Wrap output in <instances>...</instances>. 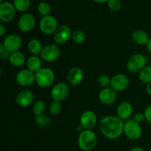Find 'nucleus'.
<instances>
[{"label":"nucleus","mask_w":151,"mask_h":151,"mask_svg":"<svg viewBox=\"0 0 151 151\" xmlns=\"http://www.w3.org/2000/svg\"><path fill=\"white\" fill-rule=\"evenodd\" d=\"M123 120L118 116H106L100 120L99 128L101 134L109 139L119 138L124 132Z\"/></svg>","instance_id":"obj_1"},{"label":"nucleus","mask_w":151,"mask_h":151,"mask_svg":"<svg viewBox=\"0 0 151 151\" xmlns=\"http://www.w3.org/2000/svg\"><path fill=\"white\" fill-rule=\"evenodd\" d=\"M97 137L92 130H83L79 134L78 144L80 148L83 151H90L97 145Z\"/></svg>","instance_id":"obj_2"},{"label":"nucleus","mask_w":151,"mask_h":151,"mask_svg":"<svg viewBox=\"0 0 151 151\" xmlns=\"http://www.w3.org/2000/svg\"><path fill=\"white\" fill-rule=\"evenodd\" d=\"M55 73L50 68L42 67L35 73V83L41 88L51 86L54 83Z\"/></svg>","instance_id":"obj_3"},{"label":"nucleus","mask_w":151,"mask_h":151,"mask_svg":"<svg viewBox=\"0 0 151 151\" xmlns=\"http://www.w3.org/2000/svg\"><path fill=\"white\" fill-rule=\"evenodd\" d=\"M147 58L145 56L140 53L133 55L127 61L126 67L130 72L137 73L140 72L147 66Z\"/></svg>","instance_id":"obj_4"},{"label":"nucleus","mask_w":151,"mask_h":151,"mask_svg":"<svg viewBox=\"0 0 151 151\" xmlns=\"http://www.w3.org/2000/svg\"><path fill=\"white\" fill-rule=\"evenodd\" d=\"M60 55V49L58 44H49L43 47L41 51V58L44 61L52 63L59 58Z\"/></svg>","instance_id":"obj_5"},{"label":"nucleus","mask_w":151,"mask_h":151,"mask_svg":"<svg viewBox=\"0 0 151 151\" xmlns=\"http://www.w3.org/2000/svg\"><path fill=\"white\" fill-rule=\"evenodd\" d=\"M124 134L127 138L131 140H137L142 137V129L138 122L134 119H130L125 123L124 125Z\"/></svg>","instance_id":"obj_6"},{"label":"nucleus","mask_w":151,"mask_h":151,"mask_svg":"<svg viewBox=\"0 0 151 151\" xmlns=\"http://www.w3.org/2000/svg\"><path fill=\"white\" fill-rule=\"evenodd\" d=\"M58 27V24L57 19L51 15L44 16L41 18V21H40V30L46 35L54 34Z\"/></svg>","instance_id":"obj_7"},{"label":"nucleus","mask_w":151,"mask_h":151,"mask_svg":"<svg viewBox=\"0 0 151 151\" xmlns=\"http://www.w3.org/2000/svg\"><path fill=\"white\" fill-rule=\"evenodd\" d=\"M70 88L68 84L63 82H60L53 86L50 91V96L55 101L61 102L69 96Z\"/></svg>","instance_id":"obj_8"},{"label":"nucleus","mask_w":151,"mask_h":151,"mask_svg":"<svg viewBox=\"0 0 151 151\" xmlns=\"http://www.w3.org/2000/svg\"><path fill=\"white\" fill-rule=\"evenodd\" d=\"M72 32L70 27L66 24H62L58 27L53 34V39L57 44H63L72 38Z\"/></svg>","instance_id":"obj_9"},{"label":"nucleus","mask_w":151,"mask_h":151,"mask_svg":"<svg viewBox=\"0 0 151 151\" xmlns=\"http://www.w3.org/2000/svg\"><path fill=\"white\" fill-rule=\"evenodd\" d=\"M4 49L10 53L19 51L22 45V40L17 34H10L4 38L2 42Z\"/></svg>","instance_id":"obj_10"},{"label":"nucleus","mask_w":151,"mask_h":151,"mask_svg":"<svg viewBox=\"0 0 151 151\" xmlns=\"http://www.w3.org/2000/svg\"><path fill=\"white\" fill-rule=\"evenodd\" d=\"M16 8L13 3L3 1L0 4V20L4 23H8L14 19L16 16Z\"/></svg>","instance_id":"obj_11"},{"label":"nucleus","mask_w":151,"mask_h":151,"mask_svg":"<svg viewBox=\"0 0 151 151\" xmlns=\"http://www.w3.org/2000/svg\"><path fill=\"white\" fill-rule=\"evenodd\" d=\"M16 81L21 86H30L34 83V82H35V73L28 69H22L16 75Z\"/></svg>","instance_id":"obj_12"},{"label":"nucleus","mask_w":151,"mask_h":151,"mask_svg":"<svg viewBox=\"0 0 151 151\" xmlns=\"http://www.w3.org/2000/svg\"><path fill=\"white\" fill-rule=\"evenodd\" d=\"M97 122V115L92 111H85L80 117V125L84 130H91Z\"/></svg>","instance_id":"obj_13"},{"label":"nucleus","mask_w":151,"mask_h":151,"mask_svg":"<svg viewBox=\"0 0 151 151\" xmlns=\"http://www.w3.org/2000/svg\"><path fill=\"white\" fill-rule=\"evenodd\" d=\"M130 84L129 78L124 74H116L112 77L111 81V88L115 91H123L128 87Z\"/></svg>","instance_id":"obj_14"},{"label":"nucleus","mask_w":151,"mask_h":151,"mask_svg":"<svg viewBox=\"0 0 151 151\" xmlns=\"http://www.w3.org/2000/svg\"><path fill=\"white\" fill-rule=\"evenodd\" d=\"M35 18L31 13H24L22 15L18 22V27L22 32H28L32 30L35 25Z\"/></svg>","instance_id":"obj_15"},{"label":"nucleus","mask_w":151,"mask_h":151,"mask_svg":"<svg viewBox=\"0 0 151 151\" xmlns=\"http://www.w3.org/2000/svg\"><path fill=\"white\" fill-rule=\"evenodd\" d=\"M117 98V94L116 91H115L113 88H103L100 91L98 94V99L100 103L106 106H109L115 103Z\"/></svg>","instance_id":"obj_16"},{"label":"nucleus","mask_w":151,"mask_h":151,"mask_svg":"<svg viewBox=\"0 0 151 151\" xmlns=\"http://www.w3.org/2000/svg\"><path fill=\"white\" fill-rule=\"evenodd\" d=\"M34 100V95L31 91L24 89L19 92L16 97V103L20 107H27L30 106Z\"/></svg>","instance_id":"obj_17"},{"label":"nucleus","mask_w":151,"mask_h":151,"mask_svg":"<svg viewBox=\"0 0 151 151\" xmlns=\"http://www.w3.org/2000/svg\"><path fill=\"white\" fill-rule=\"evenodd\" d=\"M84 74L81 68L78 66H75L72 69H69V72L67 74V80L68 82L73 86L79 85L81 83L83 80Z\"/></svg>","instance_id":"obj_18"},{"label":"nucleus","mask_w":151,"mask_h":151,"mask_svg":"<svg viewBox=\"0 0 151 151\" xmlns=\"http://www.w3.org/2000/svg\"><path fill=\"white\" fill-rule=\"evenodd\" d=\"M133 113V106L129 102H122L118 106L116 109L117 116L122 120L128 119Z\"/></svg>","instance_id":"obj_19"},{"label":"nucleus","mask_w":151,"mask_h":151,"mask_svg":"<svg viewBox=\"0 0 151 151\" xmlns=\"http://www.w3.org/2000/svg\"><path fill=\"white\" fill-rule=\"evenodd\" d=\"M131 38L134 42L142 46L147 45L150 40L147 32L144 30H142V29H137V30L134 31L131 34Z\"/></svg>","instance_id":"obj_20"},{"label":"nucleus","mask_w":151,"mask_h":151,"mask_svg":"<svg viewBox=\"0 0 151 151\" xmlns=\"http://www.w3.org/2000/svg\"><path fill=\"white\" fill-rule=\"evenodd\" d=\"M27 67L29 70L32 71L34 73H36L38 70L42 68V62L41 59L38 55H31L27 59Z\"/></svg>","instance_id":"obj_21"},{"label":"nucleus","mask_w":151,"mask_h":151,"mask_svg":"<svg viewBox=\"0 0 151 151\" xmlns=\"http://www.w3.org/2000/svg\"><path fill=\"white\" fill-rule=\"evenodd\" d=\"M9 61H10V64L13 65V66L16 67H21L23 66L27 61L26 58H25L24 55L21 52H15L10 54V58H9Z\"/></svg>","instance_id":"obj_22"},{"label":"nucleus","mask_w":151,"mask_h":151,"mask_svg":"<svg viewBox=\"0 0 151 151\" xmlns=\"http://www.w3.org/2000/svg\"><path fill=\"white\" fill-rule=\"evenodd\" d=\"M43 46L41 41L36 38H32L29 40L27 44V48L29 52L32 53V55H41V51L43 50Z\"/></svg>","instance_id":"obj_23"},{"label":"nucleus","mask_w":151,"mask_h":151,"mask_svg":"<svg viewBox=\"0 0 151 151\" xmlns=\"http://www.w3.org/2000/svg\"><path fill=\"white\" fill-rule=\"evenodd\" d=\"M139 80L143 83H151V65L146 66L141 72H139Z\"/></svg>","instance_id":"obj_24"},{"label":"nucleus","mask_w":151,"mask_h":151,"mask_svg":"<svg viewBox=\"0 0 151 151\" xmlns=\"http://www.w3.org/2000/svg\"><path fill=\"white\" fill-rule=\"evenodd\" d=\"M15 8L19 12H25L29 8L31 4L30 0H13Z\"/></svg>","instance_id":"obj_25"},{"label":"nucleus","mask_w":151,"mask_h":151,"mask_svg":"<svg viewBox=\"0 0 151 151\" xmlns=\"http://www.w3.org/2000/svg\"><path fill=\"white\" fill-rule=\"evenodd\" d=\"M35 122L41 128H47L51 123V119L47 115L43 114L35 116Z\"/></svg>","instance_id":"obj_26"},{"label":"nucleus","mask_w":151,"mask_h":151,"mask_svg":"<svg viewBox=\"0 0 151 151\" xmlns=\"http://www.w3.org/2000/svg\"><path fill=\"white\" fill-rule=\"evenodd\" d=\"M37 10H38V13L44 17V16L50 15V11H51V7L47 1H41L38 4Z\"/></svg>","instance_id":"obj_27"},{"label":"nucleus","mask_w":151,"mask_h":151,"mask_svg":"<svg viewBox=\"0 0 151 151\" xmlns=\"http://www.w3.org/2000/svg\"><path fill=\"white\" fill-rule=\"evenodd\" d=\"M46 109L45 103L42 100H38L34 103L32 106V112L35 116H39L44 114V111Z\"/></svg>","instance_id":"obj_28"},{"label":"nucleus","mask_w":151,"mask_h":151,"mask_svg":"<svg viewBox=\"0 0 151 151\" xmlns=\"http://www.w3.org/2000/svg\"><path fill=\"white\" fill-rule=\"evenodd\" d=\"M72 40L76 44H83L86 41V35L81 29H75L72 32Z\"/></svg>","instance_id":"obj_29"},{"label":"nucleus","mask_w":151,"mask_h":151,"mask_svg":"<svg viewBox=\"0 0 151 151\" xmlns=\"http://www.w3.org/2000/svg\"><path fill=\"white\" fill-rule=\"evenodd\" d=\"M62 109L61 103L60 102L55 101L53 100L51 103H50V106H49V111L50 113L53 116H57L60 113Z\"/></svg>","instance_id":"obj_30"},{"label":"nucleus","mask_w":151,"mask_h":151,"mask_svg":"<svg viewBox=\"0 0 151 151\" xmlns=\"http://www.w3.org/2000/svg\"><path fill=\"white\" fill-rule=\"evenodd\" d=\"M111 78L108 75H105V74L100 75L98 78H97L98 84L101 87H103V88L109 87L111 85Z\"/></svg>","instance_id":"obj_31"},{"label":"nucleus","mask_w":151,"mask_h":151,"mask_svg":"<svg viewBox=\"0 0 151 151\" xmlns=\"http://www.w3.org/2000/svg\"><path fill=\"white\" fill-rule=\"evenodd\" d=\"M108 7L114 12L119 11L122 7V3L120 0H109L108 1Z\"/></svg>","instance_id":"obj_32"},{"label":"nucleus","mask_w":151,"mask_h":151,"mask_svg":"<svg viewBox=\"0 0 151 151\" xmlns=\"http://www.w3.org/2000/svg\"><path fill=\"white\" fill-rule=\"evenodd\" d=\"M134 119L136 121V122H138L139 124H141L142 122L145 119L144 113H142V112H138V113H137L135 115H134Z\"/></svg>","instance_id":"obj_33"},{"label":"nucleus","mask_w":151,"mask_h":151,"mask_svg":"<svg viewBox=\"0 0 151 151\" xmlns=\"http://www.w3.org/2000/svg\"><path fill=\"white\" fill-rule=\"evenodd\" d=\"M144 114L146 120L151 123V105L146 108L145 110Z\"/></svg>","instance_id":"obj_34"},{"label":"nucleus","mask_w":151,"mask_h":151,"mask_svg":"<svg viewBox=\"0 0 151 151\" xmlns=\"http://www.w3.org/2000/svg\"><path fill=\"white\" fill-rule=\"evenodd\" d=\"M10 54H11V53L9 52H7V50H4L2 53H1V54H0V55H1V58L2 60H9Z\"/></svg>","instance_id":"obj_35"},{"label":"nucleus","mask_w":151,"mask_h":151,"mask_svg":"<svg viewBox=\"0 0 151 151\" xmlns=\"http://www.w3.org/2000/svg\"><path fill=\"white\" fill-rule=\"evenodd\" d=\"M6 33V27L4 25H0V36H3Z\"/></svg>","instance_id":"obj_36"},{"label":"nucleus","mask_w":151,"mask_h":151,"mask_svg":"<svg viewBox=\"0 0 151 151\" xmlns=\"http://www.w3.org/2000/svg\"><path fill=\"white\" fill-rule=\"evenodd\" d=\"M146 91L149 95L151 96V83H149L146 86Z\"/></svg>","instance_id":"obj_37"},{"label":"nucleus","mask_w":151,"mask_h":151,"mask_svg":"<svg viewBox=\"0 0 151 151\" xmlns=\"http://www.w3.org/2000/svg\"><path fill=\"white\" fill-rule=\"evenodd\" d=\"M130 151H146L144 148L141 147H134L133 148H131Z\"/></svg>","instance_id":"obj_38"},{"label":"nucleus","mask_w":151,"mask_h":151,"mask_svg":"<svg viewBox=\"0 0 151 151\" xmlns=\"http://www.w3.org/2000/svg\"><path fill=\"white\" fill-rule=\"evenodd\" d=\"M146 47H147V51L151 54V38H150V40H149L148 43H147V44L146 45Z\"/></svg>","instance_id":"obj_39"},{"label":"nucleus","mask_w":151,"mask_h":151,"mask_svg":"<svg viewBox=\"0 0 151 151\" xmlns=\"http://www.w3.org/2000/svg\"><path fill=\"white\" fill-rule=\"evenodd\" d=\"M4 50H5V49H4V45H3L2 43H1V44H0V54L2 53Z\"/></svg>","instance_id":"obj_40"},{"label":"nucleus","mask_w":151,"mask_h":151,"mask_svg":"<svg viewBox=\"0 0 151 151\" xmlns=\"http://www.w3.org/2000/svg\"><path fill=\"white\" fill-rule=\"evenodd\" d=\"M94 1L97 3H105V2H108L109 0H93Z\"/></svg>","instance_id":"obj_41"},{"label":"nucleus","mask_w":151,"mask_h":151,"mask_svg":"<svg viewBox=\"0 0 151 151\" xmlns=\"http://www.w3.org/2000/svg\"><path fill=\"white\" fill-rule=\"evenodd\" d=\"M149 151H151V145H150V149H149Z\"/></svg>","instance_id":"obj_42"},{"label":"nucleus","mask_w":151,"mask_h":151,"mask_svg":"<svg viewBox=\"0 0 151 151\" xmlns=\"http://www.w3.org/2000/svg\"><path fill=\"white\" fill-rule=\"evenodd\" d=\"M3 2V0H0V3H2Z\"/></svg>","instance_id":"obj_43"}]
</instances>
